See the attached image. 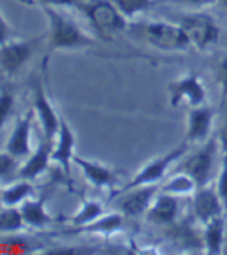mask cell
Here are the masks:
<instances>
[{
    "label": "cell",
    "instance_id": "603a6c76",
    "mask_svg": "<svg viewBox=\"0 0 227 255\" xmlns=\"http://www.w3.org/2000/svg\"><path fill=\"white\" fill-rule=\"evenodd\" d=\"M122 226V217L119 214H112V215H102L92 224H87L82 228L85 232H101V234H112Z\"/></svg>",
    "mask_w": 227,
    "mask_h": 255
},
{
    "label": "cell",
    "instance_id": "1f68e13d",
    "mask_svg": "<svg viewBox=\"0 0 227 255\" xmlns=\"http://www.w3.org/2000/svg\"><path fill=\"white\" fill-rule=\"evenodd\" d=\"M218 139H220V145L223 148V152L227 153V119L224 121V124H223V127L220 130V138Z\"/></svg>",
    "mask_w": 227,
    "mask_h": 255
},
{
    "label": "cell",
    "instance_id": "30bf717a",
    "mask_svg": "<svg viewBox=\"0 0 227 255\" xmlns=\"http://www.w3.org/2000/svg\"><path fill=\"white\" fill-rule=\"evenodd\" d=\"M34 110L39 118V123L43 131V138L54 141L56 134L59 131L60 118L56 113L51 101L48 99L47 93L40 84H36L34 87Z\"/></svg>",
    "mask_w": 227,
    "mask_h": 255
},
{
    "label": "cell",
    "instance_id": "2e32d148",
    "mask_svg": "<svg viewBox=\"0 0 227 255\" xmlns=\"http://www.w3.org/2000/svg\"><path fill=\"white\" fill-rule=\"evenodd\" d=\"M212 118L214 112L209 107L198 106L193 109L189 115V124H187V141L189 142H198L204 141L210 131Z\"/></svg>",
    "mask_w": 227,
    "mask_h": 255
},
{
    "label": "cell",
    "instance_id": "f1b7e54d",
    "mask_svg": "<svg viewBox=\"0 0 227 255\" xmlns=\"http://www.w3.org/2000/svg\"><path fill=\"white\" fill-rule=\"evenodd\" d=\"M11 39H12V28L6 22L2 11H0V45L11 40Z\"/></svg>",
    "mask_w": 227,
    "mask_h": 255
},
{
    "label": "cell",
    "instance_id": "d6986e66",
    "mask_svg": "<svg viewBox=\"0 0 227 255\" xmlns=\"http://www.w3.org/2000/svg\"><path fill=\"white\" fill-rule=\"evenodd\" d=\"M178 212V203L172 197V193H165L162 197L153 200L150 204L147 215L151 221L155 223H170L176 217Z\"/></svg>",
    "mask_w": 227,
    "mask_h": 255
},
{
    "label": "cell",
    "instance_id": "83f0119b",
    "mask_svg": "<svg viewBox=\"0 0 227 255\" xmlns=\"http://www.w3.org/2000/svg\"><path fill=\"white\" fill-rule=\"evenodd\" d=\"M217 193L223 203V207L227 209V153H224L221 170L218 176V186H217Z\"/></svg>",
    "mask_w": 227,
    "mask_h": 255
},
{
    "label": "cell",
    "instance_id": "44dd1931",
    "mask_svg": "<svg viewBox=\"0 0 227 255\" xmlns=\"http://www.w3.org/2000/svg\"><path fill=\"white\" fill-rule=\"evenodd\" d=\"M102 215H104L102 204L99 201L90 200V201L82 203V206L79 207V211L71 217L70 221L76 228H84V226H87V224H92L93 221H96Z\"/></svg>",
    "mask_w": 227,
    "mask_h": 255
},
{
    "label": "cell",
    "instance_id": "d4e9b609",
    "mask_svg": "<svg viewBox=\"0 0 227 255\" xmlns=\"http://www.w3.org/2000/svg\"><path fill=\"white\" fill-rule=\"evenodd\" d=\"M14 107H16V98H14L12 88L2 82L0 84V130L12 115Z\"/></svg>",
    "mask_w": 227,
    "mask_h": 255
},
{
    "label": "cell",
    "instance_id": "6da1fadb",
    "mask_svg": "<svg viewBox=\"0 0 227 255\" xmlns=\"http://www.w3.org/2000/svg\"><path fill=\"white\" fill-rule=\"evenodd\" d=\"M48 19V53L59 50H81L93 47L95 39L70 19L67 14L54 6H42Z\"/></svg>",
    "mask_w": 227,
    "mask_h": 255
},
{
    "label": "cell",
    "instance_id": "ac0fdd59",
    "mask_svg": "<svg viewBox=\"0 0 227 255\" xmlns=\"http://www.w3.org/2000/svg\"><path fill=\"white\" fill-rule=\"evenodd\" d=\"M34 192V186L29 179L20 178L19 181H14L2 189L0 193V203L5 207H19L23 201H26Z\"/></svg>",
    "mask_w": 227,
    "mask_h": 255
},
{
    "label": "cell",
    "instance_id": "ffe728a7",
    "mask_svg": "<svg viewBox=\"0 0 227 255\" xmlns=\"http://www.w3.org/2000/svg\"><path fill=\"white\" fill-rule=\"evenodd\" d=\"M204 240L207 252L210 254H220L223 249V242H224V220L223 217H218L206 223V232H204Z\"/></svg>",
    "mask_w": 227,
    "mask_h": 255
},
{
    "label": "cell",
    "instance_id": "f546056e",
    "mask_svg": "<svg viewBox=\"0 0 227 255\" xmlns=\"http://www.w3.org/2000/svg\"><path fill=\"white\" fill-rule=\"evenodd\" d=\"M42 6H54V8H67L76 6L78 0H37Z\"/></svg>",
    "mask_w": 227,
    "mask_h": 255
},
{
    "label": "cell",
    "instance_id": "3957f363",
    "mask_svg": "<svg viewBox=\"0 0 227 255\" xmlns=\"http://www.w3.org/2000/svg\"><path fill=\"white\" fill-rule=\"evenodd\" d=\"M187 145H189V141L186 139L183 144H179L175 148H172L170 152L164 153L159 158H155L153 161H150L148 164H145V166L142 167V170L136 173L117 193H125V192H128L131 189H136V187L156 184L159 179L164 176L165 170H167L176 159H179L187 152Z\"/></svg>",
    "mask_w": 227,
    "mask_h": 255
},
{
    "label": "cell",
    "instance_id": "8992f818",
    "mask_svg": "<svg viewBox=\"0 0 227 255\" xmlns=\"http://www.w3.org/2000/svg\"><path fill=\"white\" fill-rule=\"evenodd\" d=\"M217 142L209 141L201 150H198L196 153H193L183 166L181 172H184L189 175L193 181L196 183L198 187H203L207 184L212 167H214V158H215V148Z\"/></svg>",
    "mask_w": 227,
    "mask_h": 255
},
{
    "label": "cell",
    "instance_id": "ba28073f",
    "mask_svg": "<svg viewBox=\"0 0 227 255\" xmlns=\"http://www.w3.org/2000/svg\"><path fill=\"white\" fill-rule=\"evenodd\" d=\"M74 147H76V136L71 127L64 118H60L59 131L54 138V145L51 152V159L62 167L65 178H71V162L74 159Z\"/></svg>",
    "mask_w": 227,
    "mask_h": 255
},
{
    "label": "cell",
    "instance_id": "836d02e7",
    "mask_svg": "<svg viewBox=\"0 0 227 255\" xmlns=\"http://www.w3.org/2000/svg\"><path fill=\"white\" fill-rule=\"evenodd\" d=\"M220 3H221L224 8H227V0H220Z\"/></svg>",
    "mask_w": 227,
    "mask_h": 255
},
{
    "label": "cell",
    "instance_id": "52a82bcc",
    "mask_svg": "<svg viewBox=\"0 0 227 255\" xmlns=\"http://www.w3.org/2000/svg\"><path fill=\"white\" fill-rule=\"evenodd\" d=\"M181 28H183L190 45H195L198 48H206L209 43L215 42L218 37V28L215 22L203 14L184 17Z\"/></svg>",
    "mask_w": 227,
    "mask_h": 255
},
{
    "label": "cell",
    "instance_id": "5bb4252c",
    "mask_svg": "<svg viewBox=\"0 0 227 255\" xmlns=\"http://www.w3.org/2000/svg\"><path fill=\"white\" fill-rule=\"evenodd\" d=\"M223 203L218 197V193L206 189V186L198 187L193 197V212L203 223H209L223 215Z\"/></svg>",
    "mask_w": 227,
    "mask_h": 255
},
{
    "label": "cell",
    "instance_id": "7c38bea8",
    "mask_svg": "<svg viewBox=\"0 0 227 255\" xmlns=\"http://www.w3.org/2000/svg\"><path fill=\"white\" fill-rule=\"evenodd\" d=\"M155 190H156L155 184H151V186H142V187H136V189L125 192L127 195L119 203V209H120V212H122V215L138 217L147 212L150 204L153 203Z\"/></svg>",
    "mask_w": 227,
    "mask_h": 255
},
{
    "label": "cell",
    "instance_id": "8fae6325",
    "mask_svg": "<svg viewBox=\"0 0 227 255\" xmlns=\"http://www.w3.org/2000/svg\"><path fill=\"white\" fill-rule=\"evenodd\" d=\"M53 145H54V141L43 138L39 142L37 148L26 158L25 164L20 167L19 178H23V179H29V181H33V179L39 178L45 170H47L50 161H53L51 159Z\"/></svg>",
    "mask_w": 227,
    "mask_h": 255
},
{
    "label": "cell",
    "instance_id": "5b68a950",
    "mask_svg": "<svg viewBox=\"0 0 227 255\" xmlns=\"http://www.w3.org/2000/svg\"><path fill=\"white\" fill-rule=\"evenodd\" d=\"M144 34L150 45L164 51H181L190 45L183 28L170 23H150L144 28Z\"/></svg>",
    "mask_w": 227,
    "mask_h": 255
},
{
    "label": "cell",
    "instance_id": "cb8c5ba5",
    "mask_svg": "<svg viewBox=\"0 0 227 255\" xmlns=\"http://www.w3.org/2000/svg\"><path fill=\"white\" fill-rule=\"evenodd\" d=\"M19 159L17 156H14L9 152H0V183L9 181L12 183V179L19 176L20 167H19Z\"/></svg>",
    "mask_w": 227,
    "mask_h": 255
},
{
    "label": "cell",
    "instance_id": "277c9868",
    "mask_svg": "<svg viewBox=\"0 0 227 255\" xmlns=\"http://www.w3.org/2000/svg\"><path fill=\"white\" fill-rule=\"evenodd\" d=\"M37 39H23V40H8L0 45V68L8 76L17 74L22 67L31 59Z\"/></svg>",
    "mask_w": 227,
    "mask_h": 255
},
{
    "label": "cell",
    "instance_id": "d6a6232c",
    "mask_svg": "<svg viewBox=\"0 0 227 255\" xmlns=\"http://www.w3.org/2000/svg\"><path fill=\"white\" fill-rule=\"evenodd\" d=\"M190 2H193V3H210V2H214V0H190Z\"/></svg>",
    "mask_w": 227,
    "mask_h": 255
},
{
    "label": "cell",
    "instance_id": "7402d4cb",
    "mask_svg": "<svg viewBox=\"0 0 227 255\" xmlns=\"http://www.w3.org/2000/svg\"><path fill=\"white\" fill-rule=\"evenodd\" d=\"M26 228L19 207H5L0 211V234H16Z\"/></svg>",
    "mask_w": 227,
    "mask_h": 255
},
{
    "label": "cell",
    "instance_id": "4fadbf2b",
    "mask_svg": "<svg viewBox=\"0 0 227 255\" xmlns=\"http://www.w3.org/2000/svg\"><path fill=\"white\" fill-rule=\"evenodd\" d=\"M73 162L78 167H81L82 173L87 178V181L95 187H99V189L112 187L117 181L116 172L107 166H104V164L98 162V161H90V159H85V158L74 155Z\"/></svg>",
    "mask_w": 227,
    "mask_h": 255
},
{
    "label": "cell",
    "instance_id": "4316f807",
    "mask_svg": "<svg viewBox=\"0 0 227 255\" xmlns=\"http://www.w3.org/2000/svg\"><path fill=\"white\" fill-rule=\"evenodd\" d=\"M112 2L119 8V11L124 16H133V14L144 11L150 6V0H112Z\"/></svg>",
    "mask_w": 227,
    "mask_h": 255
},
{
    "label": "cell",
    "instance_id": "7a4b0ae2",
    "mask_svg": "<svg viewBox=\"0 0 227 255\" xmlns=\"http://www.w3.org/2000/svg\"><path fill=\"white\" fill-rule=\"evenodd\" d=\"M78 8L101 34H114L125 28V16L112 0H78Z\"/></svg>",
    "mask_w": 227,
    "mask_h": 255
},
{
    "label": "cell",
    "instance_id": "e0dca14e",
    "mask_svg": "<svg viewBox=\"0 0 227 255\" xmlns=\"http://www.w3.org/2000/svg\"><path fill=\"white\" fill-rule=\"evenodd\" d=\"M20 214L26 223V226L31 228H43L53 220L51 215L47 212L45 209V198H28L26 201H23L20 206Z\"/></svg>",
    "mask_w": 227,
    "mask_h": 255
},
{
    "label": "cell",
    "instance_id": "484cf974",
    "mask_svg": "<svg viewBox=\"0 0 227 255\" xmlns=\"http://www.w3.org/2000/svg\"><path fill=\"white\" fill-rule=\"evenodd\" d=\"M196 183L193 179L186 175L184 172H179L178 176H173L172 179H169V183L164 186V192L167 193H172V195H178V193H189L192 192L193 189H196Z\"/></svg>",
    "mask_w": 227,
    "mask_h": 255
},
{
    "label": "cell",
    "instance_id": "9c48e42d",
    "mask_svg": "<svg viewBox=\"0 0 227 255\" xmlns=\"http://www.w3.org/2000/svg\"><path fill=\"white\" fill-rule=\"evenodd\" d=\"M31 130H33V112H28L26 115L20 116L14 130L11 133V136L6 141L5 150L9 153H12L17 158H28L33 153L31 148Z\"/></svg>",
    "mask_w": 227,
    "mask_h": 255
},
{
    "label": "cell",
    "instance_id": "e575fe53",
    "mask_svg": "<svg viewBox=\"0 0 227 255\" xmlns=\"http://www.w3.org/2000/svg\"><path fill=\"white\" fill-rule=\"evenodd\" d=\"M0 193H2V189H0Z\"/></svg>",
    "mask_w": 227,
    "mask_h": 255
},
{
    "label": "cell",
    "instance_id": "4dcf8cb0",
    "mask_svg": "<svg viewBox=\"0 0 227 255\" xmlns=\"http://www.w3.org/2000/svg\"><path fill=\"white\" fill-rule=\"evenodd\" d=\"M218 79L223 85V92L224 95H227V57L221 62L220 70H218Z\"/></svg>",
    "mask_w": 227,
    "mask_h": 255
},
{
    "label": "cell",
    "instance_id": "9a60e30c",
    "mask_svg": "<svg viewBox=\"0 0 227 255\" xmlns=\"http://www.w3.org/2000/svg\"><path fill=\"white\" fill-rule=\"evenodd\" d=\"M172 93V104L186 102L190 107H198L204 102L206 93L204 87L195 76H187L184 79H179L170 85Z\"/></svg>",
    "mask_w": 227,
    "mask_h": 255
}]
</instances>
